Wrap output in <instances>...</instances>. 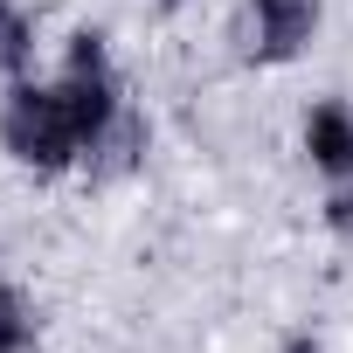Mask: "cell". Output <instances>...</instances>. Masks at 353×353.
I'll list each match as a JSON object with an SVG mask.
<instances>
[{
  "label": "cell",
  "instance_id": "6",
  "mask_svg": "<svg viewBox=\"0 0 353 353\" xmlns=\"http://www.w3.org/2000/svg\"><path fill=\"white\" fill-rule=\"evenodd\" d=\"M284 353H319V339H312V332H298V339H291Z\"/></svg>",
  "mask_w": 353,
  "mask_h": 353
},
{
  "label": "cell",
  "instance_id": "4",
  "mask_svg": "<svg viewBox=\"0 0 353 353\" xmlns=\"http://www.w3.org/2000/svg\"><path fill=\"white\" fill-rule=\"evenodd\" d=\"M0 77H35V21L21 14V0H0Z\"/></svg>",
  "mask_w": 353,
  "mask_h": 353
},
{
  "label": "cell",
  "instance_id": "1",
  "mask_svg": "<svg viewBox=\"0 0 353 353\" xmlns=\"http://www.w3.org/2000/svg\"><path fill=\"white\" fill-rule=\"evenodd\" d=\"M0 152H8L21 173H125L145 152V125L125 104L111 42L97 28H77L63 49L56 77H14L8 97H0Z\"/></svg>",
  "mask_w": 353,
  "mask_h": 353
},
{
  "label": "cell",
  "instance_id": "5",
  "mask_svg": "<svg viewBox=\"0 0 353 353\" xmlns=\"http://www.w3.org/2000/svg\"><path fill=\"white\" fill-rule=\"evenodd\" d=\"M35 332H42L35 298L21 284H0V353H35Z\"/></svg>",
  "mask_w": 353,
  "mask_h": 353
},
{
  "label": "cell",
  "instance_id": "3",
  "mask_svg": "<svg viewBox=\"0 0 353 353\" xmlns=\"http://www.w3.org/2000/svg\"><path fill=\"white\" fill-rule=\"evenodd\" d=\"M319 21H325V0H243L229 42L250 70H284L319 42Z\"/></svg>",
  "mask_w": 353,
  "mask_h": 353
},
{
  "label": "cell",
  "instance_id": "2",
  "mask_svg": "<svg viewBox=\"0 0 353 353\" xmlns=\"http://www.w3.org/2000/svg\"><path fill=\"white\" fill-rule=\"evenodd\" d=\"M305 166L325 181V229L353 236V97H319L298 125Z\"/></svg>",
  "mask_w": 353,
  "mask_h": 353
},
{
  "label": "cell",
  "instance_id": "7",
  "mask_svg": "<svg viewBox=\"0 0 353 353\" xmlns=\"http://www.w3.org/2000/svg\"><path fill=\"white\" fill-rule=\"evenodd\" d=\"M166 8H181V0H166Z\"/></svg>",
  "mask_w": 353,
  "mask_h": 353
}]
</instances>
